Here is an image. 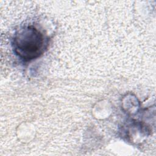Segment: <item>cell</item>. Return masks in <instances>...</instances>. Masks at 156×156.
I'll return each instance as SVG.
<instances>
[{
  "label": "cell",
  "instance_id": "6da1fadb",
  "mask_svg": "<svg viewBox=\"0 0 156 156\" xmlns=\"http://www.w3.org/2000/svg\"><path fill=\"white\" fill-rule=\"evenodd\" d=\"M43 34L33 26H26L18 30L12 40L14 52L24 61L40 57L46 49Z\"/></svg>",
  "mask_w": 156,
  "mask_h": 156
}]
</instances>
